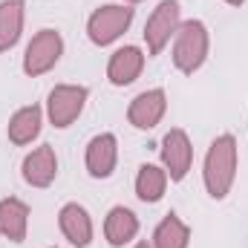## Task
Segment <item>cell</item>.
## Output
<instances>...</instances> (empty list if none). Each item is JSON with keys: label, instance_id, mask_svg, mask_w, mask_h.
Masks as SVG:
<instances>
[{"label": "cell", "instance_id": "1", "mask_svg": "<svg viewBox=\"0 0 248 248\" xmlns=\"http://www.w3.org/2000/svg\"><path fill=\"white\" fill-rule=\"evenodd\" d=\"M237 165H240V147L231 133H222L211 141L205 162H202V182L211 199L222 202L237 182Z\"/></svg>", "mask_w": 248, "mask_h": 248}, {"label": "cell", "instance_id": "2", "mask_svg": "<svg viewBox=\"0 0 248 248\" xmlns=\"http://www.w3.org/2000/svg\"><path fill=\"white\" fill-rule=\"evenodd\" d=\"M208 52H211V35H208V26L196 17L182 20L176 38H173V49H170V61L173 66L182 72V75H193L199 72L205 61H208Z\"/></svg>", "mask_w": 248, "mask_h": 248}, {"label": "cell", "instance_id": "3", "mask_svg": "<svg viewBox=\"0 0 248 248\" xmlns=\"http://www.w3.org/2000/svg\"><path fill=\"white\" fill-rule=\"evenodd\" d=\"M136 17V9L127 3H104L98 9H93V15L87 17V38L95 46H110L130 29Z\"/></svg>", "mask_w": 248, "mask_h": 248}, {"label": "cell", "instance_id": "4", "mask_svg": "<svg viewBox=\"0 0 248 248\" xmlns=\"http://www.w3.org/2000/svg\"><path fill=\"white\" fill-rule=\"evenodd\" d=\"M63 55V38L58 29H38L32 35V41L26 44V52H23V75L29 78H41L46 72H52L58 61Z\"/></svg>", "mask_w": 248, "mask_h": 248}, {"label": "cell", "instance_id": "5", "mask_svg": "<svg viewBox=\"0 0 248 248\" xmlns=\"http://www.w3.org/2000/svg\"><path fill=\"white\" fill-rule=\"evenodd\" d=\"M87 98H90V90L84 84H55L46 95V119L52 127L66 130L69 124H75L81 119L84 107H87Z\"/></svg>", "mask_w": 248, "mask_h": 248}, {"label": "cell", "instance_id": "6", "mask_svg": "<svg viewBox=\"0 0 248 248\" xmlns=\"http://www.w3.org/2000/svg\"><path fill=\"white\" fill-rule=\"evenodd\" d=\"M179 26H182V6H179V0H162L150 12V17L144 23V32H141L144 44H147V55H162L165 46L176 38Z\"/></svg>", "mask_w": 248, "mask_h": 248}, {"label": "cell", "instance_id": "7", "mask_svg": "<svg viewBox=\"0 0 248 248\" xmlns=\"http://www.w3.org/2000/svg\"><path fill=\"white\" fill-rule=\"evenodd\" d=\"M159 156H162V168L168 170L170 182H182L190 168H193V144H190V136H187L182 127H170L162 139V147H159Z\"/></svg>", "mask_w": 248, "mask_h": 248}, {"label": "cell", "instance_id": "8", "mask_svg": "<svg viewBox=\"0 0 248 248\" xmlns=\"http://www.w3.org/2000/svg\"><path fill=\"white\" fill-rule=\"evenodd\" d=\"M84 165L93 179H110L119 165V139L116 133H98L87 141Z\"/></svg>", "mask_w": 248, "mask_h": 248}, {"label": "cell", "instance_id": "9", "mask_svg": "<svg viewBox=\"0 0 248 248\" xmlns=\"http://www.w3.org/2000/svg\"><path fill=\"white\" fill-rule=\"evenodd\" d=\"M168 113V93L162 87H153V90H144L139 93L130 107H127V122L133 124L136 130H153L159 127L162 119Z\"/></svg>", "mask_w": 248, "mask_h": 248}, {"label": "cell", "instance_id": "10", "mask_svg": "<svg viewBox=\"0 0 248 248\" xmlns=\"http://www.w3.org/2000/svg\"><path fill=\"white\" fill-rule=\"evenodd\" d=\"M20 176L29 187H49L58 179V156H55V147L52 144H41L35 150H29L20 162Z\"/></svg>", "mask_w": 248, "mask_h": 248}, {"label": "cell", "instance_id": "11", "mask_svg": "<svg viewBox=\"0 0 248 248\" xmlns=\"http://www.w3.org/2000/svg\"><path fill=\"white\" fill-rule=\"evenodd\" d=\"M58 228H61L63 240L72 248H87L95 237V228H93V217L84 205L78 202H66L58 211Z\"/></svg>", "mask_w": 248, "mask_h": 248}, {"label": "cell", "instance_id": "12", "mask_svg": "<svg viewBox=\"0 0 248 248\" xmlns=\"http://www.w3.org/2000/svg\"><path fill=\"white\" fill-rule=\"evenodd\" d=\"M144 61L147 55L139 49V46H119L110 61H107V81L113 87H130L141 72H144Z\"/></svg>", "mask_w": 248, "mask_h": 248}, {"label": "cell", "instance_id": "13", "mask_svg": "<svg viewBox=\"0 0 248 248\" xmlns=\"http://www.w3.org/2000/svg\"><path fill=\"white\" fill-rule=\"evenodd\" d=\"M41 127H44V107L26 104V107L12 113V119L6 124V136H9L12 144L26 147V144H32L41 136Z\"/></svg>", "mask_w": 248, "mask_h": 248}, {"label": "cell", "instance_id": "14", "mask_svg": "<svg viewBox=\"0 0 248 248\" xmlns=\"http://www.w3.org/2000/svg\"><path fill=\"white\" fill-rule=\"evenodd\" d=\"M29 205L17 196L0 199V237L9 243H23L29 234Z\"/></svg>", "mask_w": 248, "mask_h": 248}, {"label": "cell", "instance_id": "15", "mask_svg": "<svg viewBox=\"0 0 248 248\" xmlns=\"http://www.w3.org/2000/svg\"><path fill=\"white\" fill-rule=\"evenodd\" d=\"M136 237H139V217L124 205L110 208L107 217H104V240L113 248H124Z\"/></svg>", "mask_w": 248, "mask_h": 248}, {"label": "cell", "instance_id": "16", "mask_svg": "<svg viewBox=\"0 0 248 248\" xmlns=\"http://www.w3.org/2000/svg\"><path fill=\"white\" fill-rule=\"evenodd\" d=\"M26 0H0V52H12L23 35Z\"/></svg>", "mask_w": 248, "mask_h": 248}, {"label": "cell", "instance_id": "17", "mask_svg": "<svg viewBox=\"0 0 248 248\" xmlns=\"http://www.w3.org/2000/svg\"><path fill=\"white\" fill-rule=\"evenodd\" d=\"M168 182H170V176H168V170L162 165L144 162L139 168V173H136V196L144 205H156V202H162V196L168 190Z\"/></svg>", "mask_w": 248, "mask_h": 248}, {"label": "cell", "instance_id": "18", "mask_svg": "<svg viewBox=\"0 0 248 248\" xmlns=\"http://www.w3.org/2000/svg\"><path fill=\"white\" fill-rule=\"evenodd\" d=\"M153 248H187L190 246V225L179 214H168L162 217V222L156 225L153 231V240H150Z\"/></svg>", "mask_w": 248, "mask_h": 248}, {"label": "cell", "instance_id": "19", "mask_svg": "<svg viewBox=\"0 0 248 248\" xmlns=\"http://www.w3.org/2000/svg\"><path fill=\"white\" fill-rule=\"evenodd\" d=\"M222 3H228V6H243L246 0H222Z\"/></svg>", "mask_w": 248, "mask_h": 248}, {"label": "cell", "instance_id": "20", "mask_svg": "<svg viewBox=\"0 0 248 248\" xmlns=\"http://www.w3.org/2000/svg\"><path fill=\"white\" fill-rule=\"evenodd\" d=\"M133 248H153V246H150V243H144V240H141V243H136V246H133Z\"/></svg>", "mask_w": 248, "mask_h": 248}, {"label": "cell", "instance_id": "21", "mask_svg": "<svg viewBox=\"0 0 248 248\" xmlns=\"http://www.w3.org/2000/svg\"><path fill=\"white\" fill-rule=\"evenodd\" d=\"M122 3H127V6H136V3H144V0H122Z\"/></svg>", "mask_w": 248, "mask_h": 248}, {"label": "cell", "instance_id": "22", "mask_svg": "<svg viewBox=\"0 0 248 248\" xmlns=\"http://www.w3.org/2000/svg\"><path fill=\"white\" fill-rule=\"evenodd\" d=\"M55 248H58V246H55Z\"/></svg>", "mask_w": 248, "mask_h": 248}]
</instances>
